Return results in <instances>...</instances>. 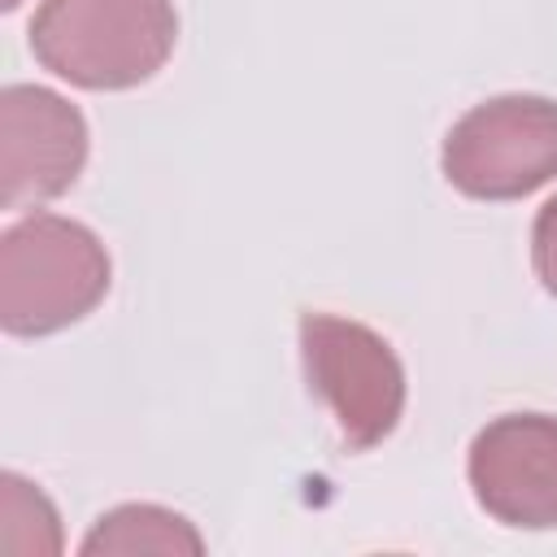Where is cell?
Masks as SVG:
<instances>
[{"mask_svg": "<svg viewBox=\"0 0 557 557\" xmlns=\"http://www.w3.org/2000/svg\"><path fill=\"white\" fill-rule=\"evenodd\" d=\"M466 479L487 518L518 531L557 527V418L500 413L474 440Z\"/></svg>", "mask_w": 557, "mask_h": 557, "instance_id": "6", "label": "cell"}, {"mask_svg": "<svg viewBox=\"0 0 557 557\" xmlns=\"http://www.w3.org/2000/svg\"><path fill=\"white\" fill-rule=\"evenodd\" d=\"M444 178L470 200H522L557 178V100L509 91L466 109L440 148Z\"/></svg>", "mask_w": 557, "mask_h": 557, "instance_id": "4", "label": "cell"}, {"mask_svg": "<svg viewBox=\"0 0 557 557\" xmlns=\"http://www.w3.org/2000/svg\"><path fill=\"white\" fill-rule=\"evenodd\" d=\"M300 361L309 392L331 409L348 453H366L396 431L405 413V366L379 331L309 309L300 313Z\"/></svg>", "mask_w": 557, "mask_h": 557, "instance_id": "3", "label": "cell"}, {"mask_svg": "<svg viewBox=\"0 0 557 557\" xmlns=\"http://www.w3.org/2000/svg\"><path fill=\"white\" fill-rule=\"evenodd\" d=\"M87 165V122L78 104L39 83L0 91V205L26 209L74 187Z\"/></svg>", "mask_w": 557, "mask_h": 557, "instance_id": "5", "label": "cell"}, {"mask_svg": "<svg viewBox=\"0 0 557 557\" xmlns=\"http://www.w3.org/2000/svg\"><path fill=\"white\" fill-rule=\"evenodd\" d=\"M78 553L96 557V553H205L200 531L165 509V505H117L109 513L96 518V527L83 535Z\"/></svg>", "mask_w": 557, "mask_h": 557, "instance_id": "7", "label": "cell"}, {"mask_svg": "<svg viewBox=\"0 0 557 557\" xmlns=\"http://www.w3.org/2000/svg\"><path fill=\"white\" fill-rule=\"evenodd\" d=\"M174 44V0H39L30 17L35 61L83 91L148 83L170 61Z\"/></svg>", "mask_w": 557, "mask_h": 557, "instance_id": "1", "label": "cell"}, {"mask_svg": "<svg viewBox=\"0 0 557 557\" xmlns=\"http://www.w3.org/2000/svg\"><path fill=\"white\" fill-rule=\"evenodd\" d=\"M113 283L100 235L61 213H26L0 235V326L17 339L87 318Z\"/></svg>", "mask_w": 557, "mask_h": 557, "instance_id": "2", "label": "cell"}, {"mask_svg": "<svg viewBox=\"0 0 557 557\" xmlns=\"http://www.w3.org/2000/svg\"><path fill=\"white\" fill-rule=\"evenodd\" d=\"M531 265H535V278L544 283V292L557 300V196L544 200V209L535 213V226H531Z\"/></svg>", "mask_w": 557, "mask_h": 557, "instance_id": "8", "label": "cell"}]
</instances>
